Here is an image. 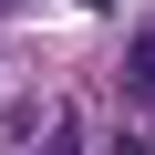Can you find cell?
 <instances>
[{"mask_svg":"<svg viewBox=\"0 0 155 155\" xmlns=\"http://www.w3.org/2000/svg\"><path fill=\"white\" fill-rule=\"evenodd\" d=\"M124 93H134V104H155V31H134V41H124Z\"/></svg>","mask_w":155,"mask_h":155,"instance_id":"1","label":"cell"}]
</instances>
